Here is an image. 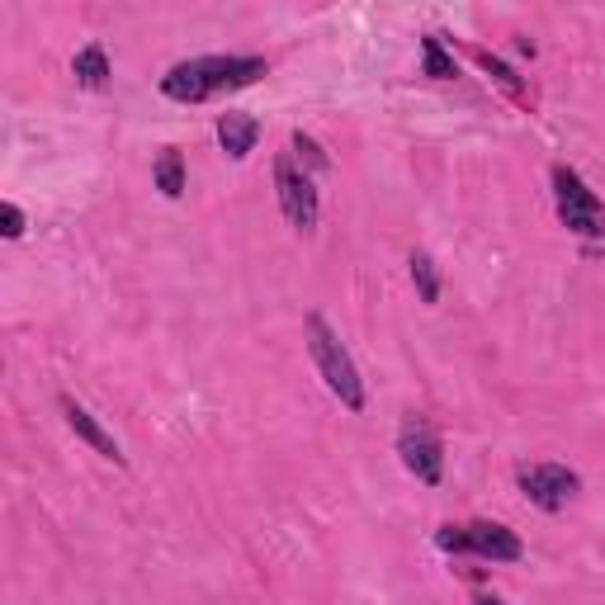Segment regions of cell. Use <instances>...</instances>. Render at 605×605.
<instances>
[{
	"label": "cell",
	"mask_w": 605,
	"mask_h": 605,
	"mask_svg": "<svg viewBox=\"0 0 605 605\" xmlns=\"http://www.w3.org/2000/svg\"><path fill=\"white\" fill-rule=\"evenodd\" d=\"M265 76V57H242V53H222V57H189L175 62L162 76V95L175 105H204L222 90H246Z\"/></svg>",
	"instance_id": "6da1fadb"
},
{
	"label": "cell",
	"mask_w": 605,
	"mask_h": 605,
	"mask_svg": "<svg viewBox=\"0 0 605 605\" xmlns=\"http://www.w3.org/2000/svg\"><path fill=\"white\" fill-rule=\"evenodd\" d=\"M308 350L327 378V388L337 393L350 411H364V378L355 370V360H350V350L341 345V337L327 327L322 312H308Z\"/></svg>",
	"instance_id": "7a4b0ae2"
},
{
	"label": "cell",
	"mask_w": 605,
	"mask_h": 605,
	"mask_svg": "<svg viewBox=\"0 0 605 605\" xmlns=\"http://www.w3.org/2000/svg\"><path fill=\"white\" fill-rule=\"evenodd\" d=\"M436 544L444 553H473V559H487V563H520L525 559V544L516 530H506L497 520H469V525H440L436 530Z\"/></svg>",
	"instance_id": "3957f363"
},
{
	"label": "cell",
	"mask_w": 605,
	"mask_h": 605,
	"mask_svg": "<svg viewBox=\"0 0 605 605\" xmlns=\"http://www.w3.org/2000/svg\"><path fill=\"white\" fill-rule=\"evenodd\" d=\"M553 199L568 232L578 237H605V204L586 189V180L572 166H553Z\"/></svg>",
	"instance_id": "277c9868"
},
{
	"label": "cell",
	"mask_w": 605,
	"mask_h": 605,
	"mask_svg": "<svg viewBox=\"0 0 605 605\" xmlns=\"http://www.w3.org/2000/svg\"><path fill=\"white\" fill-rule=\"evenodd\" d=\"M397 454H403V464L407 473L417 477V483L426 487H436L440 483V473H444V444L436 436V426L426 421V417H403V426H397Z\"/></svg>",
	"instance_id": "5b68a950"
},
{
	"label": "cell",
	"mask_w": 605,
	"mask_h": 605,
	"mask_svg": "<svg viewBox=\"0 0 605 605\" xmlns=\"http://www.w3.org/2000/svg\"><path fill=\"white\" fill-rule=\"evenodd\" d=\"M275 189H279L284 218H289L298 232H312V228H317V185H312L308 170L294 166L289 152L275 156Z\"/></svg>",
	"instance_id": "8992f818"
},
{
	"label": "cell",
	"mask_w": 605,
	"mask_h": 605,
	"mask_svg": "<svg viewBox=\"0 0 605 605\" xmlns=\"http://www.w3.org/2000/svg\"><path fill=\"white\" fill-rule=\"evenodd\" d=\"M516 483H520L525 497L539 506V512H563L568 497L582 487V477L572 469H563V464H525L516 473Z\"/></svg>",
	"instance_id": "52a82bcc"
},
{
	"label": "cell",
	"mask_w": 605,
	"mask_h": 605,
	"mask_svg": "<svg viewBox=\"0 0 605 605\" xmlns=\"http://www.w3.org/2000/svg\"><path fill=\"white\" fill-rule=\"evenodd\" d=\"M62 417H67V426H72V431L81 436L86 444H90V450H100L105 459H114V464H123V450H119V440L109 436L105 426L95 421V417H90V411H86L81 403H76V397H62Z\"/></svg>",
	"instance_id": "ba28073f"
},
{
	"label": "cell",
	"mask_w": 605,
	"mask_h": 605,
	"mask_svg": "<svg viewBox=\"0 0 605 605\" xmlns=\"http://www.w3.org/2000/svg\"><path fill=\"white\" fill-rule=\"evenodd\" d=\"M256 142H261V123L251 114H222L218 119V147L228 152L232 162H242V156L256 152Z\"/></svg>",
	"instance_id": "9c48e42d"
},
{
	"label": "cell",
	"mask_w": 605,
	"mask_h": 605,
	"mask_svg": "<svg viewBox=\"0 0 605 605\" xmlns=\"http://www.w3.org/2000/svg\"><path fill=\"white\" fill-rule=\"evenodd\" d=\"M72 76H76V81H81L86 90H100V86L109 81V53H105L100 43H86L81 53L72 57Z\"/></svg>",
	"instance_id": "30bf717a"
},
{
	"label": "cell",
	"mask_w": 605,
	"mask_h": 605,
	"mask_svg": "<svg viewBox=\"0 0 605 605\" xmlns=\"http://www.w3.org/2000/svg\"><path fill=\"white\" fill-rule=\"evenodd\" d=\"M152 180H156V189H162L166 199H180L185 195V156L175 147H166L162 156H156V166H152Z\"/></svg>",
	"instance_id": "8fae6325"
},
{
	"label": "cell",
	"mask_w": 605,
	"mask_h": 605,
	"mask_svg": "<svg viewBox=\"0 0 605 605\" xmlns=\"http://www.w3.org/2000/svg\"><path fill=\"white\" fill-rule=\"evenodd\" d=\"M411 284H417L421 302H440V275H436V261L426 256V251H411Z\"/></svg>",
	"instance_id": "7c38bea8"
},
{
	"label": "cell",
	"mask_w": 605,
	"mask_h": 605,
	"mask_svg": "<svg viewBox=\"0 0 605 605\" xmlns=\"http://www.w3.org/2000/svg\"><path fill=\"white\" fill-rule=\"evenodd\" d=\"M421 57H426V76H436V81H454V57L444 53V43H440V34H426L421 38Z\"/></svg>",
	"instance_id": "4fadbf2b"
},
{
	"label": "cell",
	"mask_w": 605,
	"mask_h": 605,
	"mask_svg": "<svg viewBox=\"0 0 605 605\" xmlns=\"http://www.w3.org/2000/svg\"><path fill=\"white\" fill-rule=\"evenodd\" d=\"M473 62H477V67H483V72H487L497 86H506V90H512L516 100H525V86H520V76H516L512 67H506V62H497L492 53H483V47H473Z\"/></svg>",
	"instance_id": "5bb4252c"
},
{
	"label": "cell",
	"mask_w": 605,
	"mask_h": 605,
	"mask_svg": "<svg viewBox=\"0 0 605 605\" xmlns=\"http://www.w3.org/2000/svg\"><path fill=\"white\" fill-rule=\"evenodd\" d=\"M294 152H298V162L308 166V170H327V166H331V156H327L322 147H317V142H312L308 133H294Z\"/></svg>",
	"instance_id": "9a60e30c"
},
{
	"label": "cell",
	"mask_w": 605,
	"mask_h": 605,
	"mask_svg": "<svg viewBox=\"0 0 605 605\" xmlns=\"http://www.w3.org/2000/svg\"><path fill=\"white\" fill-rule=\"evenodd\" d=\"M0 222H6L0 232H6L10 242H14V237H24V209H20V204H0Z\"/></svg>",
	"instance_id": "2e32d148"
},
{
	"label": "cell",
	"mask_w": 605,
	"mask_h": 605,
	"mask_svg": "<svg viewBox=\"0 0 605 605\" xmlns=\"http://www.w3.org/2000/svg\"><path fill=\"white\" fill-rule=\"evenodd\" d=\"M473 605H506V601H502V596H492V592H477Z\"/></svg>",
	"instance_id": "e0dca14e"
}]
</instances>
